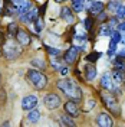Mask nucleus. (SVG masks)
Returning <instances> with one entry per match:
<instances>
[{
    "label": "nucleus",
    "instance_id": "f257e3e1",
    "mask_svg": "<svg viewBox=\"0 0 125 127\" xmlns=\"http://www.w3.org/2000/svg\"><path fill=\"white\" fill-rule=\"evenodd\" d=\"M56 85H58V88L62 91L63 94L68 95V97H70V98L75 100V101L82 98V91H81V88H79L75 82H72V81L61 79V81L56 82Z\"/></svg>",
    "mask_w": 125,
    "mask_h": 127
},
{
    "label": "nucleus",
    "instance_id": "f03ea898",
    "mask_svg": "<svg viewBox=\"0 0 125 127\" xmlns=\"http://www.w3.org/2000/svg\"><path fill=\"white\" fill-rule=\"evenodd\" d=\"M27 81L30 82L36 90H43L47 85V78L45 74L38 69H29L27 71Z\"/></svg>",
    "mask_w": 125,
    "mask_h": 127
},
{
    "label": "nucleus",
    "instance_id": "7ed1b4c3",
    "mask_svg": "<svg viewBox=\"0 0 125 127\" xmlns=\"http://www.w3.org/2000/svg\"><path fill=\"white\" fill-rule=\"evenodd\" d=\"M1 52H3V55L6 56L7 59L15 61L16 58H19V55L22 54V48L19 46L16 42H13V40H7V42L4 43Z\"/></svg>",
    "mask_w": 125,
    "mask_h": 127
},
{
    "label": "nucleus",
    "instance_id": "20e7f679",
    "mask_svg": "<svg viewBox=\"0 0 125 127\" xmlns=\"http://www.w3.org/2000/svg\"><path fill=\"white\" fill-rule=\"evenodd\" d=\"M101 98H102V101H104V104H105V107H106L111 113L119 116L121 110H119V104H118V101L115 100V97H112L111 94H106V93H102Z\"/></svg>",
    "mask_w": 125,
    "mask_h": 127
},
{
    "label": "nucleus",
    "instance_id": "39448f33",
    "mask_svg": "<svg viewBox=\"0 0 125 127\" xmlns=\"http://www.w3.org/2000/svg\"><path fill=\"white\" fill-rule=\"evenodd\" d=\"M43 104H45V107L47 110H55L61 105V98L56 94H47L43 98Z\"/></svg>",
    "mask_w": 125,
    "mask_h": 127
},
{
    "label": "nucleus",
    "instance_id": "423d86ee",
    "mask_svg": "<svg viewBox=\"0 0 125 127\" xmlns=\"http://www.w3.org/2000/svg\"><path fill=\"white\" fill-rule=\"evenodd\" d=\"M65 113L69 114L70 117H78L79 116V105L75 100H69L68 103H65Z\"/></svg>",
    "mask_w": 125,
    "mask_h": 127
},
{
    "label": "nucleus",
    "instance_id": "0eeeda50",
    "mask_svg": "<svg viewBox=\"0 0 125 127\" xmlns=\"http://www.w3.org/2000/svg\"><path fill=\"white\" fill-rule=\"evenodd\" d=\"M36 105H38V97L36 95H26L23 100H22V108L23 110L30 111Z\"/></svg>",
    "mask_w": 125,
    "mask_h": 127
},
{
    "label": "nucleus",
    "instance_id": "6e6552de",
    "mask_svg": "<svg viewBox=\"0 0 125 127\" xmlns=\"http://www.w3.org/2000/svg\"><path fill=\"white\" fill-rule=\"evenodd\" d=\"M96 123L98 126L101 127H112L114 126V121H112V117L106 113H101L98 117H96Z\"/></svg>",
    "mask_w": 125,
    "mask_h": 127
},
{
    "label": "nucleus",
    "instance_id": "1a4fd4ad",
    "mask_svg": "<svg viewBox=\"0 0 125 127\" xmlns=\"http://www.w3.org/2000/svg\"><path fill=\"white\" fill-rule=\"evenodd\" d=\"M16 36V40L20 46H27L30 45V36L26 31H17V33L15 35Z\"/></svg>",
    "mask_w": 125,
    "mask_h": 127
},
{
    "label": "nucleus",
    "instance_id": "9d476101",
    "mask_svg": "<svg viewBox=\"0 0 125 127\" xmlns=\"http://www.w3.org/2000/svg\"><path fill=\"white\" fill-rule=\"evenodd\" d=\"M79 55V48L78 46H70L66 52H65V61L68 64H73L78 59Z\"/></svg>",
    "mask_w": 125,
    "mask_h": 127
},
{
    "label": "nucleus",
    "instance_id": "9b49d317",
    "mask_svg": "<svg viewBox=\"0 0 125 127\" xmlns=\"http://www.w3.org/2000/svg\"><path fill=\"white\" fill-rule=\"evenodd\" d=\"M102 10H104V3L98 1V0H94L91 7H89V13L92 16H98L99 13H102Z\"/></svg>",
    "mask_w": 125,
    "mask_h": 127
},
{
    "label": "nucleus",
    "instance_id": "f8f14e48",
    "mask_svg": "<svg viewBox=\"0 0 125 127\" xmlns=\"http://www.w3.org/2000/svg\"><path fill=\"white\" fill-rule=\"evenodd\" d=\"M61 16H62L63 20H65L66 23H69V25H72L73 22H75V16H73V13H72V10H70L69 7H62Z\"/></svg>",
    "mask_w": 125,
    "mask_h": 127
},
{
    "label": "nucleus",
    "instance_id": "ddd939ff",
    "mask_svg": "<svg viewBox=\"0 0 125 127\" xmlns=\"http://www.w3.org/2000/svg\"><path fill=\"white\" fill-rule=\"evenodd\" d=\"M30 7H32V3H30V1H29V0H23V1L17 6V12H19L22 16H24L27 12H29V9H30Z\"/></svg>",
    "mask_w": 125,
    "mask_h": 127
},
{
    "label": "nucleus",
    "instance_id": "4468645a",
    "mask_svg": "<svg viewBox=\"0 0 125 127\" xmlns=\"http://www.w3.org/2000/svg\"><path fill=\"white\" fill-rule=\"evenodd\" d=\"M24 16H26V20H27V22H35V20L38 19V16H39V10L36 7H30L29 12Z\"/></svg>",
    "mask_w": 125,
    "mask_h": 127
},
{
    "label": "nucleus",
    "instance_id": "2eb2a0df",
    "mask_svg": "<svg viewBox=\"0 0 125 127\" xmlns=\"http://www.w3.org/2000/svg\"><path fill=\"white\" fill-rule=\"evenodd\" d=\"M101 85L104 88H106V90H111V88L114 87L112 85V78H111L109 74H104V77L101 78Z\"/></svg>",
    "mask_w": 125,
    "mask_h": 127
},
{
    "label": "nucleus",
    "instance_id": "dca6fc26",
    "mask_svg": "<svg viewBox=\"0 0 125 127\" xmlns=\"http://www.w3.org/2000/svg\"><path fill=\"white\" fill-rule=\"evenodd\" d=\"M40 119V113L38 110H35V108H32L30 113L27 114V121L29 123H38Z\"/></svg>",
    "mask_w": 125,
    "mask_h": 127
},
{
    "label": "nucleus",
    "instance_id": "f3484780",
    "mask_svg": "<svg viewBox=\"0 0 125 127\" xmlns=\"http://www.w3.org/2000/svg\"><path fill=\"white\" fill-rule=\"evenodd\" d=\"M95 77H96V68L94 65H88L86 66V81H92L95 79Z\"/></svg>",
    "mask_w": 125,
    "mask_h": 127
},
{
    "label": "nucleus",
    "instance_id": "a211bd4d",
    "mask_svg": "<svg viewBox=\"0 0 125 127\" xmlns=\"http://www.w3.org/2000/svg\"><path fill=\"white\" fill-rule=\"evenodd\" d=\"M30 62L35 68H39V69H45V68H46V62H45V59H42V58H33Z\"/></svg>",
    "mask_w": 125,
    "mask_h": 127
},
{
    "label": "nucleus",
    "instance_id": "6ab92c4d",
    "mask_svg": "<svg viewBox=\"0 0 125 127\" xmlns=\"http://www.w3.org/2000/svg\"><path fill=\"white\" fill-rule=\"evenodd\" d=\"M72 7H73V10L76 13L82 12V9H83V0H72Z\"/></svg>",
    "mask_w": 125,
    "mask_h": 127
},
{
    "label": "nucleus",
    "instance_id": "aec40b11",
    "mask_svg": "<svg viewBox=\"0 0 125 127\" xmlns=\"http://www.w3.org/2000/svg\"><path fill=\"white\" fill-rule=\"evenodd\" d=\"M115 16L118 19H125V6L124 4H118V7L115 9Z\"/></svg>",
    "mask_w": 125,
    "mask_h": 127
},
{
    "label": "nucleus",
    "instance_id": "412c9836",
    "mask_svg": "<svg viewBox=\"0 0 125 127\" xmlns=\"http://www.w3.org/2000/svg\"><path fill=\"white\" fill-rule=\"evenodd\" d=\"M122 74H124V72L114 69L112 77H114V82H115V84H121V82H122V79H124V75H122Z\"/></svg>",
    "mask_w": 125,
    "mask_h": 127
},
{
    "label": "nucleus",
    "instance_id": "4be33fe9",
    "mask_svg": "<svg viewBox=\"0 0 125 127\" xmlns=\"http://www.w3.org/2000/svg\"><path fill=\"white\" fill-rule=\"evenodd\" d=\"M59 119H61V124H63V126H75V121L68 116H61Z\"/></svg>",
    "mask_w": 125,
    "mask_h": 127
},
{
    "label": "nucleus",
    "instance_id": "5701e85b",
    "mask_svg": "<svg viewBox=\"0 0 125 127\" xmlns=\"http://www.w3.org/2000/svg\"><path fill=\"white\" fill-rule=\"evenodd\" d=\"M99 58H101V54H99V52H92V54H89V55L86 56V61L94 64V62H96Z\"/></svg>",
    "mask_w": 125,
    "mask_h": 127
},
{
    "label": "nucleus",
    "instance_id": "b1692460",
    "mask_svg": "<svg viewBox=\"0 0 125 127\" xmlns=\"http://www.w3.org/2000/svg\"><path fill=\"white\" fill-rule=\"evenodd\" d=\"M112 33V29L109 28V25H102L101 31H99V35H105V36H109Z\"/></svg>",
    "mask_w": 125,
    "mask_h": 127
},
{
    "label": "nucleus",
    "instance_id": "393cba45",
    "mask_svg": "<svg viewBox=\"0 0 125 127\" xmlns=\"http://www.w3.org/2000/svg\"><path fill=\"white\" fill-rule=\"evenodd\" d=\"M115 52H117V42H114V40L111 39V42H109V49H108V55H109V56H114V55H115Z\"/></svg>",
    "mask_w": 125,
    "mask_h": 127
},
{
    "label": "nucleus",
    "instance_id": "a878e982",
    "mask_svg": "<svg viewBox=\"0 0 125 127\" xmlns=\"http://www.w3.org/2000/svg\"><path fill=\"white\" fill-rule=\"evenodd\" d=\"M7 31H9V33H10L12 36H15L16 33H17V31H19V29H17V25L16 23H9L7 25Z\"/></svg>",
    "mask_w": 125,
    "mask_h": 127
},
{
    "label": "nucleus",
    "instance_id": "bb28decb",
    "mask_svg": "<svg viewBox=\"0 0 125 127\" xmlns=\"http://www.w3.org/2000/svg\"><path fill=\"white\" fill-rule=\"evenodd\" d=\"M121 38H122V35H121L118 31H115V32L111 33V39L114 40V42H117V43L118 42H121Z\"/></svg>",
    "mask_w": 125,
    "mask_h": 127
},
{
    "label": "nucleus",
    "instance_id": "cd10ccee",
    "mask_svg": "<svg viewBox=\"0 0 125 127\" xmlns=\"http://www.w3.org/2000/svg\"><path fill=\"white\" fill-rule=\"evenodd\" d=\"M46 52L50 54V55H59V54H61L59 49H55V48H52V46H46Z\"/></svg>",
    "mask_w": 125,
    "mask_h": 127
},
{
    "label": "nucleus",
    "instance_id": "c85d7f7f",
    "mask_svg": "<svg viewBox=\"0 0 125 127\" xmlns=\"http://www.w3.org/2000/svg\"><path fill=\"white\" fill-rule=\"evenodd\" d=\"M6 101V93H4V90H0V104L3 105Z\"/></svg>",
    "mask_w": 125,
    "mask_h": 127
},
{
    "label": "nucleus",
    "instance_id": "c756f323",
    "mask_svg": "<svg viewBox=\"0 0 125 127\" xmlns=\"http://www.w3.org/2000/svg\"><path fill=\"white\" fill-rule=\"evenodd\" d=\"M85 28H86V31H89V29L92 28V20H91V17H86L85 19Z\"/></svg>",
    "mask_w": 125,
    "mask_h": 127
},
{
    "label": "nucleus",
    "instance_id": "7c9ffc66",
    "mask_svg": "<svg viewBox=\"0 0 125 127\" xmlns=\"http://www.w3.org/2000/svg\"><path fill=\"white\" fill-rule=\"evenodd\" d=\"M59 72H61V75H62V77H66V75H68V72H69V69H68V66H61Z\"/></svg>",
    "mask_w": 125,
    "mask_h": 127
},
{
    "label": "nucleus",
    "instance_id": "2f4dec72",
    "mask_svg": "<svg viewBox=\"0 0 125 127\" xmlns=\"http://www.w3.org/2000/svg\"><path fill=\"white\" fill-rule=\"evenodd\" d=\"M95 104H96V101H95V100H89V101H88V104H86V105H88V107H86V110H91V108H94Z\"/></svg>",
    "mask_w": 125,
    "mask_h": 127
},
{
    "label": "nucleus",
    "instance_id": "473e14b6",
    "mask_svg": "<svg viewBox=\"0 0 125 127\" xmlns=\"http://www.w3.org/2000/svg\"><path fill=\"white\" fill-rule=\"evenodd\" d=\"M35 25H36V32L42 31V22H40V20H38V19H36V20H35Z\"/></svg>",
    "mask_w": 125,
    "mask_h": 127
},
{
    "label": "nucleus",
    "instance_id": "72a5a7b5",
    "mask_svg": "<svg viewBox=\"0 0 125 127\" xmlns=\"http://www.w3.org/2000/svg\"><path fill=\"white\" fill-rule=\"evenodd\" d=\"M109 26H115V25H118V20H117V19H114V17H111V19H109Z\"/></svg>",
    "mask_w": 125,
    "mask_h": 127
},
{
    "label": "nucleus",
    "instance_id": "f704fd0d",
    "mask_svg": "<svg viewBox=\"0 0 125 127\" xmlns=\"http://www.w3.org/2000/svg\"><path fill=\"white\" fill-rule=\"evenodd\" d=\"M4 13L7 16H10V15H13V10H10V7H6L4 9Z\"/></svg>",
    "mask_w": 125,
    "mask_h": 127
},
{
    "label": "nucleus",
    "instance_id": "c9c22d12",
    "mask_svg": "<svg viewBox=\"0 0 125 127\" xmlns=\"http://www.w3.org/2000/svg\"><path fill=\"white\" fill-rule=\"evenodd\" d=\"M45 9H46V4H43V6H42L40 9H38V10H39V15H43V12H45Z\"/></svg>",
    "mask_w": 125,
    "mask_h": 127
},
{
    "label": "nucleus",
    "instance_id": "e433bc0d",
    "mask_svg": "<svg viewBox=\"0 0 125 127\" xmlns=\"http://www.w3.org/2000/svg\"><path fill=\"white\" fill-rule=\"evenodd\" d=\"M3 42H4V35H3V32L0 31V45H1Z\"/></svg>",
    "mask_w": 125,
    "mask_h": 127
},
{
    "label": "nucleus",
    "instance_id": "4c0bfd02",
    "mask_svg": "<svg viewBox=\"0 0 125 127\" xmlns=\"http://www.w3.org/2000/svg\"><path fill=\"white\" fill-rule=\"evenodd\" d=\"M76 39L78 40H85V35H76Z\"/></svg>",
    "mask_w": 125,
    "mask_h": 127
},
{
    "label": "nucleus",
    "instance_id": "58836bf2",
    "mask_svg": "<svg viewBox=\"0 0 125 127\" xmlns=\"http://www.w3.org/2000/svg\"><path fill=\"white\" fill-rule=\"evenodd\" d=\"M22 1H23V0H12V3H13V4H16V6H19Z\"/></svg>",
    "mask_w": 125,
    "mask_h": 127
},
{
    "label": "nucleus",
    "instance_id": "ea45409f",
    "mask_svg": "<svg viewBox=\"0 0 125 127\" xmlns=\"http://www.w3.org/2000/svg\"><path fill=\"white\" fill-rule=\"evenodd\" d=\"M119 31H125V23H121V25H119Z\"/></svg>",
    "mask_w": 125,
    "mask_h": 127
},
{
    "label": "nucleus",
    "instance_id": "a19ab883",
    "mask_svg": "<svg viewBox=\"0 0 125 127\" xmlns=\"http://www.w3.org/2000/svg\"><path fill=\"white\" fill-rule=\"evenodd\" d=\"M105 17H106V16H105V15H101V13H99V20H104Z\"/></svg>",
    "mask_w": 125,
    "mask_h": 127
},
{
    "label": "nucleus",
    "instance_id": "79ce46f5",
    "mask_svg": "<svg viewBox=\"0 0 125 127\" xmlns=\"http://www.w3.org/2000/svg\"><path fill=\"white\" fill-rule=\"evenodd\" d=\"M55 1H58V3H63V1H66V0H55Z\"/></svg>",
    "mask_w": 125,
    "mask_h": 127
},
{
    "label": "nucleus",
    "instance_id": "37998d69",
    "mask_svg": "<svg viewBox=\"0 0 125 127\" xmlns=\"http://www.w3.org/2000/svg\"><path fill=\"white\" fill-rule=\"evenodd\" d=\"M1 55H3V52H1V51H0V56H1Z\"/></svg>",
    "mask_w": 125,
    "mask_h": 127
},
{
    "label": "nucleus",
    "instance_id": "c03bdc74",
    "mask_svg": "<svg viewBox=\"0 0 125 127\" xmlns=\"http://www.w3.org/2000/svg\"><path fill=\"white\" fill-rule=\"evenodd\" d=\"M0 81H1V74H0Z\"/></svg>",
    "mask_w": 125,
    "mask_h": 127
},
{
    "label": "nucleus",
    "instance_id": "a18cd8bd",
    "mask_svg": "<svg viewBox=\"0 0 125 127\" xmlns=\"http://www.w3.org/2000/svg\"><path fill=\"white\" fill-rule=\"evenodd\" d=\"M0 12H1V7H0Z\"/></svg>",
    "mask_w": 125,
    "mask_h": 127
}]
</instances>
